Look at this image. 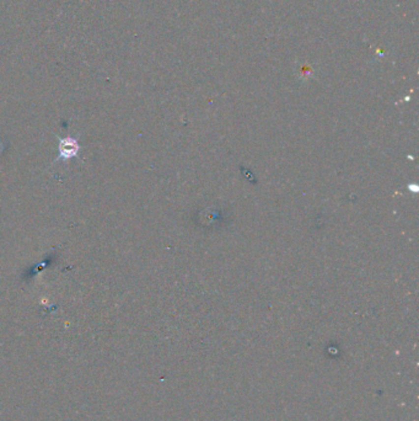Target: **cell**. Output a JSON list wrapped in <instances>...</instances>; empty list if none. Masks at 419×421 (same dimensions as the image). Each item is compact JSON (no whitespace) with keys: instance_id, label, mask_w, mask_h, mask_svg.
<instances>
[{"instance_id":"6da1fadb","label":"cell","mask_w":419,"mask_h":421,"mask_svg":"<svg viewBox=\"0 0 419 421\" xmlns=\"http://www.w3.org/2000/svg\"><path fill=\"white\" fill-rule=\"evenodd\" d=\"M80 149H81V145L79 144V140L76 139V138L74 137L59 138L58 157H57L56 162H59V160L68 162V160L78 157Z\"/></svg>"}]
</instances>
